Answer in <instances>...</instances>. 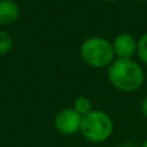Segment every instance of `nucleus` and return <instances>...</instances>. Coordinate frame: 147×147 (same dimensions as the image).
<instances>
[{
	"label": "nucleus",
	"instance_id": "9",
	"mask_svg": "<svg viewBox=\"0 0 147 147\" xmlns=\"http://www.w3.org/2000/svg\"><path fill=\"white\" fill-rule=\"evenodd\" d=\"M138 58L142 63L147 65V32H145L138 40V49H137Z\"/></svg>",
	"mask_w": 147,
	"mask_h": 147
},
{
	"label": "nucleus",
	"instance_id": "5",
	"mask_svg": "<svg viewBox=\"0 0 147 147\" xmlns=\"http://www.w3.org/2000/svg\"><path fill=\"white\" fill-rule=\"evenodd\" d=\"M112 48H114L116 58L132 59V57L137 54L138 41L133 35L123 32L115 36L114 41H112Z\"/></svg>",
	"mask_w": 147,
	"mask_h": 147
},
{
	"label": "nucleus",
	"instance_id": "14",
	"mask_svg": "<svg viewBox=\"0 0 147 147\" xmlns=\"http://www.w3.org/2000/svg\"><path fill=\"white\" fill-rule=\"evenodd\" d=\"M136 1H140V3H143V1H147V0H136Z\"/></svg>",
	"mask_w": 147,
	"mask_h": 147
},
{
	"label": "nucleus",
	"instance_id": "8",
	"mask_svg": "<svg viewBox=\"0 0 147 147\" xmlns=\"http://www.w3.org/2000/svg\"><path fill=\"white\" fill-rule=\"evenodd\" d=\"M13 48V39L9 32L4 30H0V56L9 53Z\"/></svg>",
	"mask_w": 147,
	"mask_h": 147
},
{
	"label": "nucleus",
	"instance_id": "1",
	"mask_svg": "<svg viewBox=\"0 0 147 147\" xmlns=\"http://www.w3.org/2000/svg\"><path fill=\"white\" fill-rule=\"evenodd\" d=\"M111 85L123 93H133L138 90L145 83V72L134 59L116 58L107 70Z\"/></svg>",
	"mask_w": 147,
	"mask_h": 147
},
{
	"label": "nucleus",
	"instance_id": "10",
	"mask_svg": "<svg viewBox=\"0 0 147 147\" xmlns=\"http://www.w3.org/2000/svg\"><path fill=\"white\" fill-rule=\"evenodd\" d=\"M141 111H142L143 116L147 119V96L142 99V103H141Z\"/></svg>",
	"mask_w": 147,
	"mask_h": 147
},
{
	"label": "nucleus",
	"instance_id": "6",
	"mask_svg": "<svg viewBox=\"0 0 147 147\" xmlns=\"http://www.w3.org/2000/svg\"><path fill=\"white\" fill-rule=\"evenodd\" d=\"M21 14V8L14 0H0V25L16 22Z\"/></svg>",
	"mask_w": 147,
	"mask_h": 147
},
{
	"label": "nucleus",
	"instance_id": "2",
	"mask_svg": "<svg viewBox=\"0 0 147 147\" xmlns=\"http://www.w3.org/2000/svg\"><path fill=\"white\" fill-rule=\"evenodd\" d=\"M80 133L92 143H102L114 133V121L107 112L102 110H92L81 116Z\"/></svg>",
	"mask_w": 147,
	"mask_h": 147
},
{
	"label": "nucleus",
	"instance_id": "7",
	"mask_svg": "<svg viewBox=\"0 0 147 147\" xmlns=\"http://www.w3.org/2000/svg\"><path fill=\"white\" fill-rule=\"evenodd\" d=\"M74 110L78 112L80 116H84V115L89 114V112L93 110V106H92V101L85 96H80L74 101Z\"/></svg>",
	"mask_w": 147,
	"mask_h": 147
},
{
	"label": "nucleus",
	"instance_id": "13",
	"mask_svg": "<svg viewBox=\"0 0 147 147\" xmlns=\"http://www.w3.org/2000/svg\"><path fill=\"white\" fill-rule=\"evenodd\" d=\"M103 1H109V3H112V1H117V0H103Z\"/></svg>",
	"mask_w": 147,
	"mask_h": 147
},
{
	"label": "nucleus",
	"instance_id": "4",
	"mask_svg": "<svg viewBox=\"0 0 147 147\" xmlns=\"http://www.w3.org/2000/svg\"><path fill=\"white\" fill-rule=\"evenodd\" d=\"M81 116L72 109L66 107L57 112L54 117V127L57 132L63 136H74L76 133H80Z\"/></svg>",
	"mask_w": 147,
	"mask_h": 147
},
{
	"label": "nucleus",
	"instance_id": "11",
	"mask_svg": "<svg viewBox=\"0 0 147 147\" xmlns=\"http://www.w3.org/2000/svg\"><path fill=\"white\" fill-rule=\"evenodd\" d=\"M140 147H147V138H146L145 141H143V142H142V145H141Z\"/></svg>",
	"mask_w": 147,
	"mask_h": 147
},
{
	"label": "nucleus",
	"instance_id": "3",
	"mask_svg": "<svg viewBox=\"0 0 147 147\" xmlns=\"http://www.w3.org/2000/svg\"><path fill=\"white\" fill-rule=\"evenodd\" d=\"M81 59L90 67H109L116 59L112 43L101 36H92L83 41L80 47Z\"/></svg>",
	"mask_w": 147,
	"mask_h": 147
},
{
	"label": "nucleus",
	"instance_id": "12",
	"mask_svg": "<svg viewBox=\"0 0 147 147\" xmlns=\"http://www.w3.org/2000/svg\"><path fill=\"white\" fill-rule=\"evenodd\" d=\"M123 147H137V146H134V145H130V143H128V145H124Z\"/></svg>",
	"mask_w": 147,
	"mask_h": 147
}]
</instances>
